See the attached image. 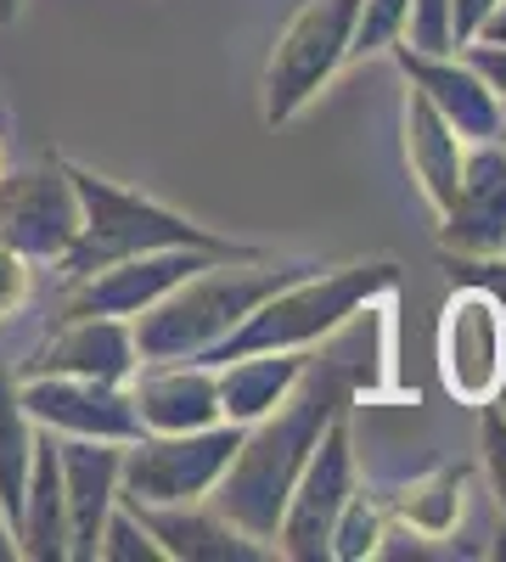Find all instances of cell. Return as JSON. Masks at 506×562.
Segmentation results:
<instances>
[{"label": "cell", "instance_id": "22", "mask_svg": "<svg viewBox=\"0 0 506 562\" xmlns=\"http://www.w3.org/2000/svg\"><path fill=\"white\" fill-rule=\"evenodd\" d=\"M34 422L18 400V371L0 360V506L12 518L18 535V512H23V484H29V461H34Z\"/></svg>", "mask_w": 506, "mask_h": 562}, {"label": "cell", "instance_id": "18", "mask_svg": "<svg viewBox=\"0 0 506 562\" xmlns=\"http://www.w3.org/2000/svg\"><path fill=\"white\" fill-rule=\"evenodd\" d=\"M310 349H259V355H237V360H220L214 366V389H220V416L248 428L265 411H276L293 383L304 378Z\"/></svg>", "mask_w": 506, "mask_h": 562}, {"label": "cell", "instance_id": "23", "mask_svg": "<svg viewBox=\"0 0 506 562\" xmlns=\"http://www.w3.org/2000/svg\"><path fill=\"white\" fill-rule=\"evenodd\" d=\"M383 540H389V512H383V495L355 484V495L344 501L338 524L327 535V557L333 562H366V557H383Z\"/></svg>", "mask_w": 506, "mask_h": 562}, {"label": "cell", "instance_id": "10", "mask_svg": "<svg viewBox=\"0 0 506 562\" xmlns=\"http://www.w3.org/2000/svg\"><path fill=\"white\" fill-rule=\"evenodd\" d=\"M18 400L34 428L63 439H108L130 445L142 439L130 383H97V378H18Z\"/></svg>", "mask_w": 506, "mask_h": 562}, {"label": "cell", "instance_id": "8", "mask_svg": "<svg viewBox=\"0 0 506 562\" xmlns=\"http://www.w3.org/2000/svg\"><path fill=\"white\" fill-rule=\"evenodd\" d=\"M506 378V304L484 281H462L439 315V383L456 405H490Z\"/></svg>", "mask_w": 506, "mask_h": 562}, {"label": "cell", "instance_id": "3", "mask_svg": "<svg viewBox=\"0 0 506 562\" xmlns=\"http://www.w3.org/2000/svg\"><path fill=\"white\" fill-rule=\"evenodd\" d=\"M400 293V265L394 259H355V265H338V270H299L288 276L276 293H265L232 338L220 349H209L203 360L220 366V360H237V355H259V349H315L338 338L344 326L372 310L378 299H394Z\"/></svg>", "mask_w": 506, "mask_h": 562}, {"label": "cell", "instance_id": "25", "mask_svg": "<svg viewBox=\"0 0 506 562\" xmlns=\"http://www.w3.org/2000/svg\"><path fill=\"white\" fill-rule=\"evenodd\" d=\"M405 7H411V0H360V18H355V57L389 52V45L400 40Z\"/></svg>", "mask_w": 506, "mask_h": 562}, {"label": "cell", "instance_id": "15", "mask_svg": "<svg viewBox=\"0 0 506 562\" xmlns=\"http://www.w3.org/2000/svg\"><path fill=\"white\" fill-rule=\"evenodd\" d=\"M119 456L124 445L108 439H63L57 434V473H63V506H68V557L90 562L102 540L108 512L119 506Z\"/></svg>", "mask_w": 506, "mask_h": 562}, {"label": "cell", "instance_id": "17", "mask_svg": "<svg viewBox=\"0 0 506 562\" xmlns=\"http://www.w3.org/2000/svg\"><path fill=\"white\" fill-rule=\"evenodd\" d=\"M142 529L158 540L164 562H265L276 557V546L243 535L225 512H214L209 501H187V506H130Z\"/></svg>", "mask_w": 506, "mask_h": 562}, {"label": "cell", "instance_id": "24", "mask_svg": "<svg viewBox=\"0 0 506 562\" xmlns=\"http://www.w3.org/2000/svg\"><path fill=\"white\" fill-rule=\"evenodd\" d=\"M97 557H102V562H164L158 540L142 529V518H135V512H130L124 501L108 512L102 540H97Z\"/></svg>", "mask_w": 506, "mask_h": 562}, {"label": "cell", "instance_id": "31", "mask_svg": "<svg viewBox=\"0 0 506 562\" xmlns=\"http://www.w3.org/2000/svg\"><path fill=\"white\" fill-rule=\"evenodd\" d=\"M23 18V0H0V23H18Z\"/></svg>", "mask_w": 506, "mask_h": 562}, {"label": "cell", "instance_id": "4", "mask_svg": "<svg viewBox=\"0 0 506 562\" xmlns=\"http://www.w3.org/2000/svg\"><path fill=\"white\" fill-rule=\"evenodd\" d=\"M68 169V186H74V198H79V237L74 248L57 259L63 281H79L90 270H102V265H119L130 254H153V248H209V254H259L248 243H225L214 237V231L192 225L187 214H175L164 209L158 198L147 192H130V186L97 175V169H85L74 158H63Z\"/></svg>", "mask_w": 506, "mask_h": 562}, {"label": "cell", "instance_id": "5", "mask_svg": "<svg viewBox=\"0 0 506 562\" xmlns=\"http://www.w3.org/2000/svg\"><path fill=\"white\" fill-rule=\"evenodd\" d=\"M355 18H360V0H304L288 18L259 79V97H265L259 113L270 130L293 124L338 79V68L355 57Z\"/></svg>", "mask_w": 506, "mask_h": 562}, {"label": "cell", "instance_id": "12", "mask_svg": "<svg viewBox=\"0 0 506 562\" xmlns=\"http://www.w3.org/2000/svg\"><path fill=\"white\" fill-rule=\"evenodd\" d=\"M439 248L445 259L506 254V147L501 140H468L456 198L439 209Z\"/></svg>", "mask_w": 506, "mask_h": 562}, {"label": "cell", "instance_id": "6", "mask_svg": "<svg viewBox=\"0 0 506 562\" xmlns=\"http://www.w3.org/2000/svg\"><path fill=\"white\" fill-rule=\"evenodd\" d=\"M243 428L237 422H214L192 434H142L119 456V501L124 506H187L209 501L225 461H232Z\"/></svg>", "mask_w": 506, "mask_h": 562}, {"label": "cell", "instance_id": "14", "mask_svg": "<svg viewBox=\"0 0 506 562\" xmlns=\"http://www.w3.org/2000/svg\"><path fill=\"white\" fill-rule=\"evenodd\" d=\"M394 68L405 74V85L462 135V140H495L506 113H501V97L468 68L462 52H411V45H389Z\"/></svg>", "mask_w": 506, "mask_h": 562}, {"label": "cell", "instance_id": "13", "mask_svg": "<svg viewBox=\"0 0 506 562\" xmlns=\"http://www.w3.org/2000/svg\"><path fill=\"white\" fill-rule=\"evenodd\" d=\"M142 355L124 315H57L45 344L12 366L18 378H97V383H130Z\"/></svg>", "mask_w": 506, "mask_h": 562}, {"label": "cell", "instance_id": "26", "mask_svg": "<svg viewBox=\"0 0 506 562\" xmlns=\"http://www.w3.org/2000/svg\"><path fill=\"white\" fill-rule=\"evenodd\" d=\"M479 450H484V473H490V495L506 518V411L479 405Z\"/></svg>", "mask_w": 506, "mask_h": 562}, {"label": "cell", "instance_id": "27", "mask_svg": "<svg viewBox=\"0 0 506 562\" xmlns=\"http://www.w3.org/2000/svg\"><path fill=\"white\" fill-rule=\"evenodd\" d=\"M34 299V259H23L18 248L0 243V321L23 315Z\"/></svg>", "mask_w": 506, "mask_h": 562}, {"label": "cell", "instance_id": "1", "mask_svg": "<svg viewBox=\"0 0 506 562\" xmlns=\"http://www.w3.org/2000/svg\"><path fill=\"white\" fill-rule=\"evenodd\" d=\"M355 400V383H349V371L338 360H315L304 366V378L293 383V394L265 411L259 422H248L232 461H225V473L209 495L214 512H225L243 535L254 540H276V524H282V506L293 495V479H299V467L310 461L321 428L349 411Z\"/></svg>", "mask_w": 506, "mask_h": 562}, {"label": "cell", "instance_id": "21", "mask_svg": "<svg viewBox=\"0 0 506 562\" xmlns=\"http://www.w3.org/2000/svg\"><path fill=\"white\" fill-rule=\"evenodd\" d=\"M462 158H468V140L456 135L417 90H405V164H411V180H417V192L434 214L456 198Z\"/></svg>", "mask_w": 506, "mask_h": 562}, {"label": "cell", "instance_id": "7", "mask_svg": "<svg viewBox=\"0 0 506 562\" xmlns=\"http://www.w3.org/2000/svg\"><path fill=\"white\" fill-rule=\"evenodd\" d=\"M360 484V461H355V439H349V411H338L327 428H321L310 461L299 467L293 495L282 506V524H276V551L293 562H321L327 557V535L338 524L344 501Z\"/></svg>", "mask_w": 506, "mask_h": 562}, {"label": "cell", "instance_id": "9", "mask_svg": "<svg viewBox=\"0 0 506 562\" xmlns=\"http://www.w3.org/2000/svg\"><path fill=\"white\" fill-rule=\"evenodd\" d=\"M79 237V198L63 158L52 153L29 169H0V243L34 265H57Z\"/></svg>", "mask_w": 506, "mask_h": 562}, {"label": "cell", "instance_id": "32", "mask_svg": "<svg viewBox=\"0 0 506 562\" xmlns=\"http://www.w3.org/2000/svg\"><path fill=\"white\" fill-rule=\"evenodd\" d=\"M0 140H7V119H0ZM0 169H7V164H0Z\"/></svg>", "mask_w": 506, "mask_h": 562}, {"label": "cell", "instance_id": "11", "mask_svg": "<svg viewBox=\"0 0 506 562\" xmlns=\"http://www.w3.org/2000/svg\"><path fill=\"white\" fill-rule=\"evenodd\" d=\"M209 259H237V254H209V248H153V254H130L119 265H102L79 281H68L63 315H142L153 310L175 281H187Z\"/></svg>", "mask_w": 506, "mask_h": 562}, {"label": "cell", "instance_id": "34", "mask_svg": "<svg viewBox=\"0 0 506 562\" xmlns=\"http://www.w3.org/2000/svg\"><path fill=\"white\" fill-rule=\"evenodd\" d=\"M501 113H506V102H501Z\"/></svg>", "mask_w": 506, "mask_h": 562}, {"label": "cell", "instance_id": "16", "mask_svg": "<svg viewBox=\"0 0 506 562\" xmlns=\"http://www.w3.org/2000/svg\"><path fill=\"white\" fill-rule=\"evenodd\" d=\"M130 400H135V416H142V434H192V428H214V422H225L209 360L135 366Z\"/></svg>", "mask_w": 506, "mask_h": 562}, {"label": "cell", "instance_id": "19", "mask_svg": "<svg viewBox=\"0 0 506 562\" xmlns=\"http://www.w3.org/2000/svg\"><path fill=\"white\" fill-rule=\"evenodd\" d=\"M468 484H473V467L445 461V467H428L417 479H400L394 490H378V495H383L389 524L411 529L417 540H445V535H456V524H462V512H468Z\"/></svg>", "mask_w": 506, "mask_h": 562}, {"label": "cell", "instance_id": "28", "mask_svg": "<svg viewBox=\"0 0 506 562\" xmlns=\"http://www.w3.org/2000/svg\"><path fill=\"white\" fill-rule=\"evenodd\" d=\"M456 52H462L468 68L506 102V45H501V40H468V45H456Z\"/></svg>", "mask_w": 506, "mask_h": 562}, {"label": "cell", "instance_id": "20", "mask_svg": "<svg viewBox=\"0 0 506 562\" xmlns=\"http://www.w3.org/2000/svg\"><path fill=\"white\" fill-rule=\"evenodd\" d=\"M18 551L29 562H68V506H63V473H57V434H34V461L18 512Z\"/></svg>", "mask_w": 506, "mask_h": 562}, {"label": "cell", "instance_id": "30", "mask_svg": "<svg viewBox=\"0 0 506 562\" xmlns=\"http://www.w3.org/2000/svg\"><path fill=\"white\" fill-rule=\"evenodd\" d=\"M18 535H12V518H7V506H0V562H18Z\"/></svg>", "mask_w": 506, "mask_h": 562}, {"label": "cell", "instance_id": "29", "mask_svg": "<svg viewBox=\"0 0 506 562\" xmlns=\"http://www.w3.org/2000/svg\"><path fill=\"white\" fill-rule=\"evenodd\" d=\"M495 7H501V0H450V29H456V45H468V40H473V29H479Z\"/></svg>", "mask_w": 506, "mask_h": 562}, {"label": "cell", "instance_id": "2", "mask_svg": "<svg viewBox=\"0 0 506 562\" xmlns=\"http://www.w3.org/2000/svg\"><path fill=\"white\" fill-rule=\"evenodd\" d=\"M299 270H310V265H282V259H265V254L209 259L187 281H175L153 310L130 315L135 355H142V366H153V360H203L209 349H220L237 333L243 315L265 293H276Z\"/></svg>", "mask_w": 506, "mask_h": 562}, {"label": "cell", "instance_id": "33", "mask_svg": "<svg viewBox=\"0 0 506 562\" xmlns=\"http://www.w3.org/2000/svg\"><path fill=\"white\" fill-rule=\"evenodd\" d=\"M495 140H501V147H506V124H501V135H495Z\"/></svg>", "mask_w": 506, "mask_h": 562}]
</instances>
